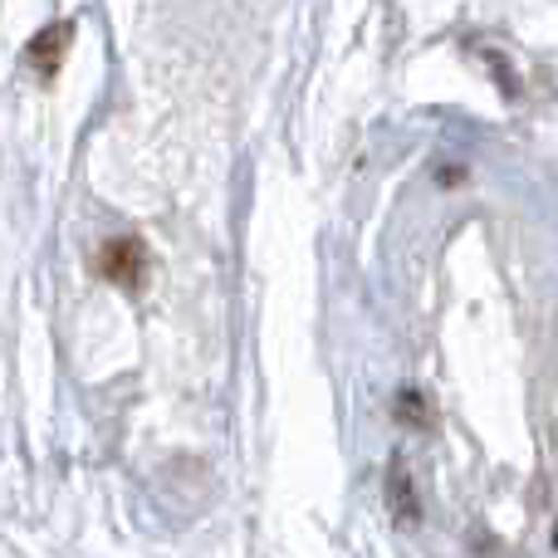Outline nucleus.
<instances>
[{"instance_id":"obj_3","label":"nucleus","mask_w":558,"mask_h":558,"mask_svg":"<svg viewBox=\"0 0 558 558\" xmlns=\"http://www.w3.org/2000/svg\"><path fill=\"white\" fill-rule=\"evenodd\" d=\"M392 500L402 505L397 514H407V520H416V500H412V485H407V475L402 471H392Z\"/></svg>"},{"instance_id":"obj_1","label":"nucleus","mask_w":558,"mask_h":558,"mask_svg":"<svg viewBox=\"0 0 558 558\" xmlns=\"http://www.w3.org/2000/svg\"><path fill=\"white\" fill-rule=\"evenodd\" d=\"M98 275L118 289H143L147 284V245L137 235H118L98 251Z\"/></svg>"},{"instance_id":"obj_2","label":"nucleus","mask_w":558,"mask_h":558,"mask_svg":"<svg viewBox=\"0 0 558 558\" xmlns=\"http://www.w3.org/2000/svg\"><path fill=\"white\" fill-rule=\"evenodd\" d=\"M69 35H74L69 20H59V25H49L35 35V45H29V69H35L39 78L59 74V64H64V54H69Z\"/></svg>"}]
</instances>
